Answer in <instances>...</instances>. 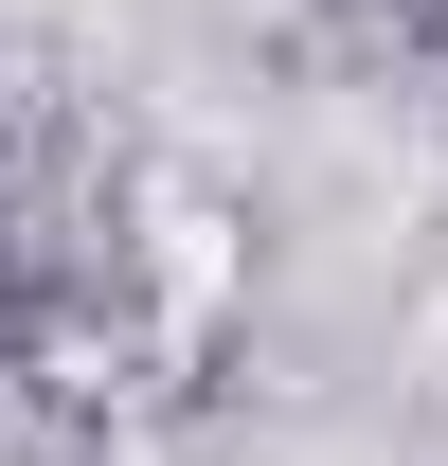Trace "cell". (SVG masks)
Wrapping results in <instances>:
<instances>
[{
	"instance_id": "cell-1",
	"label": "cell",
	"mask_w": 448,
	"mask_h": 466,
	"mask_svg": "<svg viewBox=\"0 0 448 466\" xmlns=\"http://www.w3.org/2000/svg\"><path fill=\"white\" fill-rule=\"evenodd\" d=\"M431 18H448V0H431Z\"/></svg>"
}]
</instances>
